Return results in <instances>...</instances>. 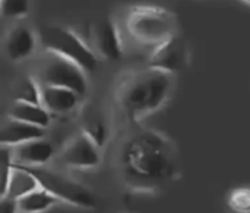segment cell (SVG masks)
<instances>
[{"label":"cell","mask_w":250,"mask_h":213,"mask_svg":"<svg viewBox=\"0 0 250 213\" xmlns=\"http://www.w3.org/2000/svg\"><path fill=\"white\" fill-rule=\"evenodd\" d=\"M120 165L125 183L139 193L156 192L178 175L175 145L153 129L138 132L125 143Z\"/></svg>","instance_id":"1"},{"label":"cell","mask_w":250,"mask_h":213,"mask_svg":"<svg viewBox=\"0 0 250 213\" xmlns=\"http://www.w3.org/2000/svg\"><path fill=\"white\" fill-rule=\"evenodd\" d=\"M172 77L149 66L129 71L115 85V102L129 122L139 123L165 105L172 90Z\"/></svg>","instance_id":"2"},{"label":"cell","mask_w":250,"mask_h":213,"mask_svg":"<svg viewBox=\"0 0 250 213\" xmlns=\"http://www.w3.org/2000/svg\"><path fill=\"white\" fill-rule=\"evenodd\" d=\"M127 33L137 43L155 46L176 36V16L163 6L148 4L132 5L125 15Z\"/></svg>","instance_id":"3"},{"label":"cell","mask_w":250,"mask_h":213,"mask_svg":"<svg viewBox=\"0 0 250 213\" xmlns=\"http://www.w3.org/2000/svg\"><path fill=\"white\" fill-rule=\"evenodd\" d=\"M38 41L48 53L58 54L73 61L87 73L99 65V58L77 32L61 24H44L38 31Z\"/></svg>","instance_id":"4"},{"label":"cell","mask_w":250,"mask_h":213,"mask_svg":"<svg viewBox=\"0 0 250 213\" xmlns=\"http://www.w3.org/2000/svg\"><path fill=\"white\" fill-rule=\"evenodd\" d=\"M23 166L38 180L39 187L45 189L60 202L81 209L97 207L95 195L88 188L61 173L46 170L43 166Z\"/></svg>","instance_id":"5"},{"label":"cell","mask_w":250,"mask_h":213,"mask_svg":"<svg viewBox=\"0 0 250 213\" xmlns=\"http://www.w3.org/2000/svg\"><path fill=\"white\" fill-rule=\"evenodd\" d=\"M42 85H55L73 90L81 97L88 94V73L73 61L46 51V58L39 72Z\"/></svg>","instance_id":"6"},{"label":"cell","mask_w":250,"mask_h":213,"mask_svg":"<svg viewBox=\"0 0 250 213\" xmlns=\"http://www.w3.org/2000/svg\"><path fill=\"white\" fill-rule=\"evenodd\" d=\"M102 149L95 145L83 132L73 136L62 148L59 160L65 167L87 171L97 168L102 162Z\"/></svg>","instance_id":"7"},{"label":"cell","mask_w":250,"mask_h":213,"mask_svg":"<svg viewBox=\"0 0 250 213\" xmlns=\"http://www.w3.org/2000/svg\"><path fill=\"white\" fill-rule=\"evenodd\" d=\"M188 50L186 43L176 34L168 40L155 46L149 58V67L176 75L187 66Z\"/></svg>","instance_id":"8"},{"label":"cell","mask_w":250,"mask_h":213,"mask_svg":"<svg viewBox=\"0 0 250 213\" xmlns=\"http://www.w3.org/2000/svg\"><path fill=\"white\" fill-rule=\"evenodd\" d=\"M94 49L103 58L117 61L124 54L121 32L111 19H105L98 22L92 31Z\"/></svg>","instance_id":"9"},{"label":"cell","mask_w":250,"mask_h":213,"mask_svg":"<svg viewBox=\"0 0 250 213\" xmlns=\"http://www.w3.org/2000/svg\"><path fill=\"white\" fill-rule=\"evenodd\" d=\"M54 145L44 138L32 139L12 146L14 162L24 166H45L54 157Z\"/></svg>","instance_id":"10"},{"label":"cell","mask_w":250,"mask_h":213,"mask_svg":"<svg viewBox=\"0 0 250 213\" xmlns=\"http://www.w3.org/2000/svg\"><path fill=\"white\" fill-rule=\"evenodd\" d=\"M82 99L80 94L67 88L42 85V105L50 114H71L80 106Z\"/></svg>","instance_id":"11"},{"label":"cell","mask_w":250,"mask_h":213,"mask_svg":"<svg viewBox=\"0 0 250 213\" xmlns=\"http://www.w3.org/2000/svg\"><path fill=\"white\" fill-rule=\"evenodd\" d=\"M38 36L24 24L15 26L6 38V51L12 61H22L34 53Z\"/></svg>","instance_id":"12"},{"label":"cell","mask_w":250,"mask_h":213,"mask_svg":"<svg viewBox=\"0 0 250 213\" xmlns=\"http://www.w3.org/2000/svg\"><path fill=\"white\" fill-rule=\"evenodd\" d=\"M46 129L11 118L0 127V146H16L32 139L44 138Z\"/></svg>","instance_id":"13"},{"label":"cell","mask_w":250,"mask_h":213,"mask_svg":"<svg viewBox=\"0 0 250 213\" xmlns=\"http://www.w3.org/2000/svg\"><path fill=\"white\" fill-rule=\"evenodd\" d=\"M10 118L26 122L33 126L46 129L51 123V114L43 105L29 104V102L17 101L11 107L9 114Z\"/></svg>","instance_id":"14"},{"label":"cell","mask_w":250,"mask_h":213,"mask_svg":"<svg viewBox=\"0 0 250 213\" xmlns=\"http://www.w3.org/2000/svg\"><path fill=\"white\" fill-rule=\"evenodd\" d=\"M37 188H39V183L36 177L22 165L12 162L11 175L6 192L7 196L19 200L28 193L36 190Z\"/></svg>","instance_id":"15"},{"label":"cell","mask_w":250,"mask_h":213,"mask_svg":"<svg viewBox=\"0 0 250 213\" xmlns=\"http://www.w3.org/2000/svg\"><path fill=\"white\" fill-rule=\"evenodd\" d=\"M59 200L43 188H37L33 192L17 200L19 212L38 213L45 212L59 204Z\"/></svg>","instance_id":"16"},{"label":"cell","mask_w":250,"mask_h":213,"mask_svg":"<svg viewBox=\"0 0 250 213\" xmlns=\"http://www.w3.org/2000/svg\"><path fill=\"white\" fill-rule=\"evenodd\" d=\"M81 132H83L100 149L106 145L110 138L109 124L103 117L84 118Z\"/></svg>","instance_id":"17"},{"label":"cell","mask_w":250,"mask_h":213,"mask_svg":"<svg viewBox=\"0 0 250 213\" xmlns=\"http://www.w3.org/2000/svg\"><path fill=\"white\" fill-rule=\"evenodd\" d=\"M17 101L42 105V85L31 77L24 78L19 85L16 94Z\"/></svg>","instance_id":"18"},{"label":"cell","mask_w":250,"mask_h":213,"mask_svg":"<svg viewBox=\"0 0 250 213\" xmlns=\"http://www.w3.org/2000/svg\"><path fill=\"white\" fill-rule=\"evenodd\" d=\"M12 162V149L10 146H0V197L6 195Z\"/></svg>","instance_id":"19"},{"label":"cell","mask_w":250,"mask_h":213,"mask_svg":"<svg viewBox=\"0 0 250 213\" xmlns=\"http://www.w3.org/2000/svg\"><path fill=\"white\" fill-rule=\"evenodd\" d=\"M29 0H1L0 12L9 19H23L29 14Z\"/></svg>","instance_id":"20"},{"label":"cell","mask_w":250,"mask_h":213,"mask_svg":"<svg viewBox=\"0 0 250 213\" xmlns=\"http://www.w3.org/2000/svg\"><path fill=\"white\" fill-rule=\"evenodd\" d=\"M229 206L234 212L250 213V188L242 187L232 190L229 196Z\"/></svg>","instance_id":"21"},{"label":"cell","mask_w":250,"mask_h":213,"mask_svg":"<svg viewBox=\"0 0 250 213\" xmlns=\"http://www.w3.org/2000/svg\"><path fill=\"white\" fill-rule=\"evenodd\" d=\"M19 212V204L16 199L4 195L0 197V213Z\"/></svg>","instance_id":"22"},{"label":"cell","mask_w":250,"mask_h":213,"mask_svg":"<svg viewBox=\"0 0 250 213\" xmlns=\"http://www.w3.org/2000/svg\"><path fill=\"white\" fill-rule=\"evenodd\" d=\"M239 1L243 2V4H246V5H249L250 6V0H239Z\"/></svg>","instance_id":"23"},{"label":"cell","mask_w":250,"mask_h":213,"mask_svg":"<svg viewBox=\"0 0 250 213\" xmlns=\"http://www.w3.org/2000/svg\"><path fill=\"white\" fill-rule=\"evenodd\" d=\"M0 4H1V0H0Z\"/></svg>","instance_id":"24"}]
</instances>
